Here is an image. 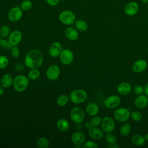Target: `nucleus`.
<instances>
[{"label": "nucleus", "mask_w": 148, "mask_h": 148, "mask_svg": "<svg viewBox=\"0 0 148 148\" xmlns=\"http://www.w3.org/2000/svg\"><path fill=\"white\" fill-rule=\"evenodd\" d=\"M50 142L49 140L45 137H41L37 141V146L40 148H47L49 146Z\"/></svg>", "instance_id": "obj_29"}, {"label": "nucleus", "mask_w": 148, "mask_h": 148, "mask_svg": "<svg viewBox=\"0 0 148 148\" xmlns=\"http://www.w3.org/2000/svg\"><path fill=\"white\" fill-rule=\"evenodd\" d=\"M62 51V47L60 43L58 42H53L50 46L49 49V54L53 57H57L60 56Z\"/></svg>", "instance_id": "obj_14"}, {"label": "nucleus", "mask_w": 148, "mask_h": 148, "mask_svg": "<svg viewBox=\"0 0 148 148\" xmlns=\"http://www.w3.org/2000/svg\"><path fill=\"white\" fill-rule=\"evenodd\" d=\"M133 91L136 95H139L144 92V87L140 85H136L134 86Z\"/></svg>", "instance_id": "obj_38"}, {"label": "nucleus", "mask_w": 148, "mask_h": 148, "mask_svg": "<svg viewBox=\"0 0 148 148\" xmlns=\"http://www.w3.org/2000/svg\"><path fill=\"white\" fill-rule=\"evenodd\" d=\"M0 1H1V0H0Z\"/></svg>", "instance_id": "obj_50"}, {"label": "nucleus", "mask_w": 148, "mask_h": 148, "mask_svg": "<svg viewBox=\"0 0 148 148\" xmlns=\"http://www.w3.org/2000/svg\"><path fill=\"white\" fill-rule=\"evenodd\" d=\"M20 8L23 11H28L32 8V3L30 0H24L21 2Z\"/></svg>", "instance_id": "obj_28"}, {"label": "nucleus", "mask_w": 148, "mask_h": 148, "mask_svg": "<svg viewBox=\"0 0 148 148\" xmlns=\"http://www.w3.org/2000/svg\"><path fill=\"white\" fill-rule=\"evenodd\" d=\"M1 38H2V37H1V35H0V40H1Z\"/></svg>", "instance_id": "obj_47"}, {"label": "nucleus", "mask_w": 148, "mask_h": 148, "mask_svg": "<svg viewBox=\"0 0 148 148\" xmlns=\"http://www.w3.org/2000/svg\"><path fill=\"white\" fill-rule=\"evenodd\" d=\"M59 20L64 24L71 25L75 23L76 21V16L75 13L69 10L62 11L59 14Z\"/></svg>", "instance_id": "obj_4"}, {"label": "nucleus", "mask_w": 148, "mask_h": 148, "mask_svg": "<svg viewBox=\"0 0 148 148\" xmlns=\"http://www.w3.org/2000/svg\"><path fill=\"white\" fill-rule=\"evenodd\" d=\"M22 39V34L18 30H14L10 32L9 36V39L10 43L12 46H17L20 43Z\"/></svg>", "instance_id": "obj_15"}, {"label": "nucleus", "mask_w": 148, "mask_h": 148, "mask_svg": "<svg viewBox=\"0 0 148 148\" xmlns=\"http://www.w3.org/2000/svg\"><path fill=\"white\" fill-rule=\"evenodd\" d=\"M141 2L144 4L148 3V0H141Z\"/></svg>", "instance_id": "obj_45"}, {"label": "nucleus", "mask_w": 148, "mask_h": 148, "mask_svg": "<svg viewBox=\"0 0 148 148\" xmlns=\"http://www.w3.org/2000/svg\"><path fill=\"white\" fill-rule=\"evenodd\" d=\"M22 16L23 10L18 6L12 8L8 13V18L12 22H17L19 21Z\"/></svg>", "instance_id": "obj_8"}, {"label": "nucleus", "mask_w": 148, "mask_h": 148, "mask_svg": "<svg viewBox=\"0 0 148 148\" xmlns=\"http://www.w3.org/2000/svg\"><path fill=\"white\" fill-rule=\"evenodd\" d=\"M60 74V70L57 65H51L47 69L46 72V77L48 79L54 81L57 80Z\"/></svg>", "instance_id": "obj_10"}, {"label": "nucleus", "mask_w": 148, "mask_h": 148, "mask_svg": "<svg viewBox=\"0 0 148 148\" xmlns=\"http://www.w3.org/2000/svg\"><path fill=\"white\" fill-rule=\"evenodd\" d=\"M102 119L99 116H94L90 120V123L92 127H95L99 126L101 123Z\"/></svg>", "instance_id": "obj_33"}, {"label": "nucleus", "mask_w": 148, "mask_h": 148, "mask_svg": "<svg viewBox=\"0 0 148 148\" xmlns=\"http://www.w3.org/2000/svg\"><path fill=\"white\" fill-rule=\"evenodd\" d=\"M131 127L129 123H125L121 125V126L120 128L119 132L121 135L123 136H126L128 135L131 132Z\"/></svg>", "instance_id": "obj_26"}, {"label": "nucleus", "mask_w": 148, "mask_h": 148, "mask_svg": "<svg viewBox=\"0 0 148 148\" xmlns=\"http://www.w3.org/2000/svg\"><path fill=\"white\" fill-rule=\"evenodd\" d=\"M130 110L125 108H119L114 112L113 116L116 120L120 123L127 121L130 117Z\"/></svg>", "instance_id": "obj_5"}, {"label": "nucleus", "mask_w": 148, "mask_h": 148, "mask_svg": "<svg viewBox=\"0 0 148 148\" xmlns=\"http://www.w3.org/2000/svg\"><path fill=\"white\" fill-rule=\"evenodd\" d=\"M20 52L18 47L17 46H12L11 48V54L13 57L16 58L20 56Z\"/></svg>", "instance_id": "obj_36"}, {"label": "nucleus", "mask_w": 148, "mask_h": 148, "mask_svg": "<svg viewBox=\"0 0 148 148\" xmlns=\"http://www.w3.org/2000/svg\"><path fill=\"white\" fill-rule=\"evenodd\" d=\"M101 125L102 131L105 133L112 132L116 127L114 120L109 116L104 117L102 119Z\"/></svg>", "instance_id": "obj_6"}, {"label": "nucleus", "mask_w": 148, "mask_h": 148, "mask_svg": "<svg viewBox=\"0 0 148 148\" xmlns=\"http://www.w3.org/2000/svg\"><path fill=\"white\" fill-rule=\"evenodd\" d=\"M104 132L102 131V130H101L97 127H91L88 130V135L89 136L96 140L101 139H102L104 136Z\"/></svg>", "instance_id": "obj_19"}, {"label": "nucleus", "mask_w": 148, "mask_h": 148, "mask_svg": "<svg viewBox=\"0 0 148 148\" xmlns=\"http://www.w3.org/2000/svg\"><path fill=\"white\" fill-rule=\"evenodd\" d=\"M70 117L73 122L80 123L84 120L85 118V113L82 108L80 107H75L71 110Z\"/></svg>", "instance_id": "obj_7"}, {"label": "nucleus", "mask_w": 148, "mask_h": 148, "mask_svg": "<svg viewBox=\"0 0 148 148\" xmlns=\"http://www.w3.org/2000/svg\"><path fill=\"white\" fill-rule=\"evenodd\" d=\"M4 93V87L0 84V95H2Z\"/></svg>", "instance_id": "obj_44"}, {"label": "nucleus", "mask_w": 148, "mask_h": 148, "mask_svg": "<svg viewBox=\"0 0 148 148\" xmlns=\"http://www.w3.org/2000/svg\"><path fill=\"white\" fill-rule=\"evenodd\" d=\"M69 98L73 103L80 104L87 99V94L83 90H75L71 92Z\"/></svg>", "instance_id": "obj_3"}, {"label": "nucleus", "mask_w": 148, "mask_h": 148, "mask_svg": "<svg viewBox=\"0 0 148 148\" xmlns=\"http://www.w3.org/2000/svg\"><path fill=\"white\" fill-rule=\"evenodd\" d=\"M145 138L146 139V140H148V132L146 134V135H145Z\"/></svg>", "instance_id": "obj_46"}, {"label": "nucleus", "mask_w": 148, "mask_h": 148, "mask_svg": "<svg viewBox=\"0 0 148 148\" xmlns=\"http://www.w3.org/2000/svg\"><path fill=\"white\" fill-rule=\"evenodd\" d=\"M147 52H148V47H147Z\"/></svg>", "instance_id": "obj_49"}, {"label": "nucleus", "mask_w": 148, "mask_h": 148, "mask_svg": "<svg viewBox=\"0 0 148 148\" xmlns=\"http://www.w3.org/2000/svg\"><path fill=\"white\" fill-rule=\"evenodd\" d=\"M83 147H91V148H97L98 145L93 141L89 140L84 143L82 146Z\"/></svg>", "instance_id": "obj_39"}, {"label": "nucleus", "mask_w": 148, "mask_h": 148, "mask_svg": "<svg viewBox=\"0 0 148 148\" xmlns=\"http://www.w3.org/2000/svg\"><path fill=\"white\" fill-rule=\"evenodd\" d=\"M69 97L66 95H61L59 96L57 99V104L60 106H63L66 105L69 101Z\"/></svg>", "instance_id": "obj_30"}, {"label": "nucleus", "mask_w": 148, "mask_h": 148, "mask_svg": "<svg viewBox=\"0 0 148 148\" xmlns=\"http://www.w3.org/2000/svg\"><path fill=\"white\" fill-rule=\"evenodd\" d=\"M13 78L10 74L6 73L2 76L1 79V84L4 88H9L13 84Z\"/></svg>", "instance_id": "obj_20"}, {"label": "nucleus", "mask_w": 148, "mask_h": 148, "mask_svg": "<svg viewBox=\"0 0 148 148\" xmlns=\"http://www.w3.org/2000/svg\"><path fill=\"white\" fill-rule=\"evenodd\" d=\"M71 140L75 145L80 146L85 142L86 137L83 133L80 131H76L72 134L71 136Z\"/></svg>", "instance_id": "obj_16"}, {"label": "nucleus", "mask_w": 148, "mask_h": 148, "mask_svg": "<svg viewBox=\"0 0 148 148\" xmlns=\"http://www.w3.org/2000/svg\"><path fill=\"white\" fill-rule=\"evenodd\" d=\"M105 140L108 144L116 143L117 142V138L116 136L111 134V132L106 133V134L105 135Z\"/></svg>", "instance_id": "obj_31"}, {"label": "nucleus", "mask_w": 148, "mask_h": 148, "mask_svg": "<svg viewBox=\"0 0 148 148\" xmlns=\"http://www.w3.org/2000/svg\"><path fill=\"white\" fill-rule=\"evenodd\" d=\"M144 92L148 97V83H147L145 86L144 87Z\"/></svg>", "instance_id": "obj_43"}, {"label": "nucleus", "mask_w": 148, "mask_h": 148, "mask_svg": "<svg viewBox=\"0 0 148 148\" xmlns=\"http://www.w3.org/2000/svg\"><path fill=\"white\" fill-rule=\"evenodd\" d=\"M146 139L145 138V136L140 134H135L132 136L131 137V142L132 143L137 146H140L143 145L145 143Z\"/></svg>", "instance_id": "obj_24"}, {"label": "nucleus", "mask_w": 148, "mask_h": 148, "mask_svg": "<svg viewBox=\"0 0 148 148\" xmlns=\"http://www.w3.org/2000/svg\"><path fill=\"white\" fill-rule=\"evenodd\" d=\"M46 1L49 5L51 6H56L59 3L60 0H46Z\"/></svg>", "instance_id": "obj_40"}, {"label": "nucleus", "mask_w": 148, "mask_h": 148, "mask_svg": "<svg viewBox=\"0 0 148 148\" xmlns=\"http://www.w3.org/2000/svg\"><path fill=\"white\" fill-rule=\"evenodd\" d=\"M43 61L42 53L38 50L34 49L29 51L25 57V65L30 69L40 67Z\"/></svg>", "instance_id": "obj_1"}, {"label": "nucleus", "mask_w": 148, "mask_h": 148, "mask_svg": "<svg viewBox=\"0 0 148 148\" xmlns=\"http://www.w3.org/2000/svg\"><path fill=\"white\" fill-rule=\"evenodd\" d=\"M60 1H66V0H60Z\"/></svg>", "instance_id": "obj_48"}, {"label": "nucleus", "mask_w": 148, "mask_h": 148, "mask_svg": "<svg viewBox=\"0 0 148 148\" xmlns=\"http://www.w3.org/2000/svg\"><path fill=\"white\" fill-rule=\"evenodd\" d=\"M121 102L120 98L116 95H112L108 97L105 101L104 105L108 109H113L117 107Z\"/></svg>", "instance_id": "obj_9"}, {"label": "nucleus", "mask_w": 148, "mask_h": 148, "mask_svg": "<svg viewBox=\"0 0 148 148\" xmlns=\"http://www.w3.org/2000/svg\"><path fill=\"white\" fill-rule=\"evenodd\" d=\"M66 37L70 40H75L79 37L77 31L73 27H68L65 31Z\"/></svg>", "instance_id": "obj_21"}, {"label": "nucleus", "mask_w": 148, "mask_h": 148, "mask_svg": "<svg viewBox=\"0 0 148 148\" xmlns=\"http://www.w3.org/2000/svg\"><path fill=\"white\" fill-rule=\"evenodd\" d=\"M117 90L120 95H126L131 92L132 86L128 82H122L117 86Z\"/></svg>", "instance_id": "obj_17"}, {"label": "nucleus", "mask_w": 148, "mask_h": 148, "mask_svg": "<svg viewBox=\"0 0 148 148\" xmlns=\"http://www.w3.org/2000/svg\"><path fill=\"white\" fill-rule=\"evenodd\" d=\"M40 76V71L38 68H34L31 69V70L29 71L28 75V77L29 80H35L38 79Z\"/></svg>", "instance_id": "obj_27"}, {"label": "nucleus", "mask_w": 148, "mask_h": 148, "mask_svg": "<svg viewBox=\"0 0 148 148\" xmlns=\"http://www.w3.org/2000/svg\"><path fill=\"white\" fill-rule=\"evenodd\" d=\"M56 126L60 131L65 132L69 128V123L66 119H60L57 121Z\"/></svg>", "instance_id": "obj_22"}, {"label": "nucleus", "mask_w": 148, "mask_h": 148, "mask_svg": "<svg viewBox=\"0 0 148 148\" xmlns=\"http://www.w3.org/2000/svg\"><path fill=\"white\" fill-rule=\"evenodd\" d=\"M86 111L89 116H94L98 114L99 112V107L95 103H90L86 106Z\"/></svg>", "instance_id": "obj_23"}, {"label": "nucleus", "mask_w": 148, "mask_h": 148, "mask_svg": "<svg viewBox=\"0 0 148 148\" xmlns=\"http://www.w3.org/2000/svg\"><path fill=\"white\" fill-rule=\"evenodd\" d=\"M84 125H85V127H86L87 129H88V130H89L90 128H91V127H92V125H91L90 123V121L86 122V123H85Z\"/></svg>", "instance_id": "obj_41"}, {"label": "nucleus", "mask_w": 148, "mask_h": 148, "mask_svg": "<svg viewBox=\"0 0 148 148\" xmlns=\"http://www.w3.org/2000/svg\"><path fill=\"white\" fill-rule=\"evenodd\" d=\"M10 34V29L8 25H2L0 28V35L2 38H5Z\"/></svg>", "instance_id": "obj_32"}, {"label": "nucleus", "mask_w": 148, "mask_h": 148, "mask_svg": "<svg viewBox=\"0 0 148 148\" xmlns=\"http://www.w3.org/2000/svg\"><path fill=\"white\" fill-rule=\"evenodd\" d=\"M139 6L138 2L135 1H130L128 2L124 7L125 13L129 16H135L139 11Z\"/></svg>", "instance_id": "obj_11"}, {"label": "nucleus", "mask_w": 148, "mask_h": 148, "mask_svg": "<svg viewBox=\"0 0 148 148\" xmlns=\"http://www.w3.org/2000/svg\"><path fill=\"white\" fill-rule=\"evenodd\" d=\"M0 46L6 49H11L12 45L10 43L9 40H6L5 39H1L0 40Z\"/></svg>", "instance_id": "obj_37"}, {"label": "nucleus", "mask_w": 148, "mask_h": 148, "mask_svg": "<svg viewBox=\"0 0 148 148\" xmlns=\"http://www.w3.org/2000/svg\"><path fill=\"white\" fill-rule=\"evenodd\" d=\"M147 67V62L143 59H139L135 61L132 65V70L135 73L144 72Z\"/></svg>", "instance_id": "obj_13"}, {"label": "nucleus", "mask_w": 148, "mask_h": 148, "mask_svg": "<svg viewBox=\"0 0 148 148\" xmlns=\"http://www.w3.org/2000/svg\"><path fill=\"white\" fill-rule=\"evenodd\" d=\"M73 58L74 56L73 52L69 49L63 50L60 55V59L61 63L66 65L72 62Z\"/></svg>", "instance_id": "obj_12"}, {"label": "nucleus", "mask_w": 148, "mask_h": 148, "mask_svg": "<svg viewBox=\"0 0 148 148\" xmlns=\"http://www.w3.org/2000/svg\"><path fill=\"white\" fill-rule=\"evenodd\" d=\"M108 147H110V148H118L119 146L118 145H116V143H114V144H109L107 146Z\"/></svg>", "instance_id": "obj_42"}, {"label": "nucleus", "mask_w": 148, "mask_h": 148, "mask_svg": "<svg viewBox=\"0 0 148 148\" xmlns=\"http://www.w3.org/2000/svg\"><path fill=\"white\" fill-rule=\"evenodd\" d=\"M9 59L3 55H0V69L6 68L9 65Z\"/></svg>", "instance_id": "obj_34"}, {"label": "nucleus", "mask_w": 148, "mask_h": 148, "mask_svg": "<svg viewBox=\"0 0 148 148\" xmlns=\"http://www.w3.org/2000/svg\"><path fill=\"white\" fill-rule=\"evenodd\" d=\"M29 84V79L24 75H18L13 79V86L18 92L24 91Z\"/></svg>", "instance_id": "obj_2"}, {"label": "nucleus", "mask_w": 148, "mask_h": 148, "mask_svg": "<svg viewBox=\"0 0 148 148\" xmlns=\"http://www.w3.org/2000/svg\"><path fill=\"white\" fill-rule=\"evenodd\" d=\"M75 25L76 29L80 31H86L88 28L87 23L83 20H77L75 22Z\"/></svg>", "instance_id": "obj_25"}, {"label": "nucleus", "mask_w": 148, "mask_h": 148, "mask_svg": "<svg viewBox=\"0 0 148 148\" xmlns=\"http://www.w3.org/2000/svg\"><path fill=\"white\" fill-rule=\"evenodd\" d=\"M134 103L135 106L138 108H144L148 104V97L146 94L139 95L135 98Z\"/></svg>", "instance_id": "obj_18"}, {"label": "nucleus", "mask_w": 148, "mask_h": 148, "mask_svg": "<svg viewBox=\"0 0 148 148\" xmlns=\"http://www.w3.org/2000/svg\"><path fill=\"white\" fill-rule=\"evenodd\" d=\"M130 117L131 118L135 121H139L142 119V114L140 112L135 110L132 111L130 113Z\"/></svg>", "instance_id": "obj_35"}]
</instances>
